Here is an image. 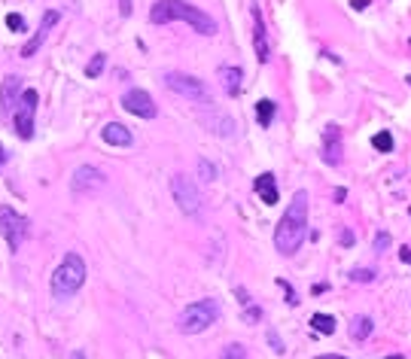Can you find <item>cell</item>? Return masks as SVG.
<instances>
[{"mask_svg":"<svg viewBox=\"0 0 411 359\" xmlns=\"http://www.w3.org/2000/svg\"><path fill=\"white\" fill-rule=\"evenodd\" d=\"M308 238V192L299 189L287 204L277 228H274V247L280 256H295Z\"/></svg>","mask_w":411,"mask_h":359,"instance_id":"1","label":"cell"},{"mask_svg":"<svg viewBox=\"0 0 411 359\" xmlns=\"http://www.w3.org/2000/svg\"><path fill=\"white\" fill-rule=\"evenodd\" d=\"M150 21L153 25H168V21H186V25H192L198 34H204V37H213L216 34V21L204 13V9L186 3V0H158V3H153L150 9Z\"/></svg>","mask_w":411,"mask_h":359,"instance_id":"2","label":"cell"},{"mask_svg":"<svg viewBox=\"0 0 411 359\" xmlns=\"http://www.w3.org/2000/svg\"><path fill=\"white\" fill-rule=\"evenodd\" d=\"M83 283H86V259L79 253H67L52 274V295L55 298H70L73 292H79Z\"/></svg>","mask_w":411,"mask_h":359,"instance_id":"3","label":"cell"},{"mask_svg":"<svg viewBox=\"0 0 411 359\" xmlns=\"http://www.w3.org/2000/svg\"><path fill=\"white\" fill-rule=\"evenodd\" d=\"M216 320H220V302L216 298H201V302H192L189 308L180 310L177 329L183 335H198L204 329H210Z\"/></svg>","mask_w":411,"mask_h":359,"instance_id":"4","label":"cell"},{"mask_svg":"<svg viewBox=\"0 0 411 359\" xmlns=\"http://www.w3.org/2000/svg\"><path fill=\"white\" fill-rule=\"evenodd\" d=\"M28 231H31V219L28 216H21L16 213L13 207H0V235L6 238V244L13 253L21 250V244H25V238H28Z\"/></svg>","mask_w":411,"mask_h":359,"instance_id":"5","label":"cell"},{"mask_svg":"<svg viewBox=\"0 0 411 359\" xmlns=\"http://www.w3.org/2000/svg\"><path fill=\"white\" fill-rule=\"evenodd\" d=\"M165 88H171V91H174V95H180V98L195 101V103H210V91H207V85H204L198 76L171 70V73H165Z\"/></svg>","mask_w":411,"mask_h":359,"instance_id":"6","label":"cell"},{"mask_svg":"<svg viewBox=\"0 0 411 359\" xmlns=\"http://www.w3.org/2000/svg\"><path fill=\"white\" fill-rule=\"evenodd\" d=\"M171 195H174L177 207L186 216H198L201 213V192L186 173H174V177H171Z\"/></svg>","mask_w":411,"mask_h":359,"instance_id":"7","label":"cell"},{"mask_svg":"<svg viewBox=\"0 0 411 359\" xmlns=\"http://www.w3.org/2000/svg\"><path fill=\"white\" fill-rule=\"evenodd\" d=\"M37 88H28V91H21V98H18V107L13 113V122H16V134L21 137V140H31L34 137V119H37Z\"/></svg>","mask_w":411,"mask_h":359,"instance_id":"8","label":"cell"},{"mask_svg":"<svg viewBox=\"0 0 411 359\" xmlns=\"http://www.w3.org/2000/svg\"><path fill=\"white\" fill-rule=\"evenodd\" d=\"M104 183H107V177H104L98 168L79 165V168L73 171V177H70V189H73L76 195H88V192H98Z\"/></svg>","mask_w":411,"mask_h":359,"instance_id":"9","label":"cell"},{"mask_svg":"<svg viewBox=\"0 0 411 359\" xmlns=\"http://www.w3.org/2000/svg\"><path fill=\"white\" fill-rule=\"evenodd\" d=\"M122 107L128 113H134V116H140V119H155V113H158V107L150 98V91H143V88H128V91H125V95H122Z\"/></svg>","mask_w":411,"mask_h":359,"instance_id":"10","label":"cell"},{"mask_svg":"<svg viewBox=\"0 0 411 359\" xmlns=\"http://www.w3.org/2000/svg\"><path fill=\"white\" fill-rule=\"evenodd\" d=\"M21 98V76H6V83L0 85V119L13 116Z\"/></svg>","mask_w":411,"mask_h":359,"instance_id":"11","label":"cell"},{"mask_svg":"<svg viewBox=\"0 0 411 359\" xmlns=\"http://www.w3.org/2000/svg\"><path fill=\"white\" fill-rule=\"evenodd\" d=\"M55 25H58V13H55V9H46L40 28H37V34H34V40H28L25 46H21V58H31L34 52H37L40 46L46 43V37H49V31H52Z\"/></svg>","mask_w":411,"mask_h":359,"instance_id":"12","label":"cell"},{"mask_svg":"<svg viewBox=\"0 0 411 359\" xmlns=\"http://www.w3.org/2000/svg\"><path fill=\"white\" fill-rule=\"evenodd\" d=\"M250 16H253V49H256L259 64H265L268 58H271V49H268V34H265V21H262L259 6L250 9Z\"/></svg>","mask_w":411,"mask_h":359,"instance_id":"13","label":"cell"},{"mask_svg":"<svg viewBox=\"0 0 411 359\" xmlns=\"http://www.w3.org/2000/svg\"><path fill=\"white\" fill-rule=\"evenodd\" d=\"M323 161L326 165H341V128L326 125L323 131Z\"/></svg>","mask_w":411,"mask_h":359,"instance_id":"14","label":"cell"},{"mask_svg":"<svg viewBox=\"0 0 411 359\" xmlns=\"http://www.w3.org/2000/svg\"><path fill=\"white\" fill-rule=\"evenodd\" d=\"M216 76H220V85L228 98H235L238 91H241V83H244V70L235 64H223L220 70H216Z\"/></svg>","mask_w":411,"mask_h":359,"instance_id":"15","label":"cell"},{"mask_svg":"<svg viewBox=\"0 0 411 359\" xmlns=\"http://www.w3.org/2000/svg\"><path fill=\"white\" fill-rule=\"evenodd\" d=\"M253 189L262 201H265L268 207H274L280 201V192H277V180H274V173H259L256 183H253Z\"/></svg>","mask_w":411,"mask_h":359,"instance_id":"16","label":"cell"},{"mask_svg":"<svg viewBox=\"0 0 411 359\" xmlns=\"http://www.w3.org/2000/svg\"><path fill=\"white\" fill-rule=\"evenodd\" d=\"M101 137H104V143H110V146H131V143H134V134L125 128V125H119V122L104 125Z\"/></svg>","mask_w":411,"mask_h":359,"instance_id":"17","label":"cell"},{"mask_svg":"<svg viewBox=\"0 0 411 359\" xmlns=\"http://www.w3.org/2000/svg\"><path fill=\"white\" fill-rule=\"evenodd\" d=\"M204 125L213 131V134H220V137H235L238 134V125L232 116H225V113H213V116H204Z\"/></svg>","mask_w":411,"mask_h":359,"instance_id":"18","label":"cell"},{"mask_svg":"<svg viewBox=\"0 0 411 359\" xmlns=\"http://www.w3.org/2000/svg\"><path fill=\"white\" fill-rule=\"evenodd\" d=\"M372 329H375V320H372V317H353L347 332H350L353 341H365V338L372 335Z\"/></svg>","mask_w":411,"mask_h":359,"instance_id":"19","label":"cell"},{"mask_svg":"<svg viewBox=\"0 0 411 359\" xmlns=\"http://www.w3.org/2000/svg\"><path fill=\"white\" fill-rule=\"evenodd\" d=\"M274 110H277V103H274V101H268V98H262V101L256 103V122L262 125V128H268V125H271V119H274Z\"/></svg>","mask_w":411,"mask_h":359,"instance_id":"20","label":"cell"},{"mask_svg":"<svg viewBox=\"0 0 411 359\" xmlns=\"http://www.w3.org/2000/svg\"><path fill=\"white\" fill-rule=\"evenodd\" d=\"M311 329L320 332V335H332V332H335V317H329V314H314V317H311Z\"/></svg>","mask_w":411,"mask_h":359,"instance_id":"21","label":"cell"},{"mask_svg":"<svg viewBox=\"0 0 411 359\" xmlns=\"http://www.w3.org/2000/svg\"><path fill=\"white\" fill-rule=\"evenodd\" d=\"M104 64H107V55H104V52H98V55H91V61L86 64V76H88V79H95V76H101V70H104Z\"/></svg>","mask_w":411,"mask_h":359,"instance_id":"22","label":"cell"},{"mask_svg":"<svg viewBox=\"0 0 411 359\" xmlns=\"http://www.w3.org/2000/svg\"><path fill=\"white\" fill-rule=\"evenodd\" d=\"M372 146L378 149V153H393V134L390 131H378L372 137Z\"/></svg>","mask_w":411,"mask_h":359,"instance_id":"23","label":"cell"},{"mask_svg":"<svg viewBox=\"0 0 411 359\" xmlns=\"http://www.w3.org/2000/svg\"><path fill=\"white\" fill-rule=\"evenodd\" d=\"M220 359H247V347L244 344H225L223 347V353H220Z\"/></svg>","mask_w":411,"mask_h":359,"instance_id":"24","label":"cell"},{"mask_svg":"<svg viewBox=\"0 0 411 359\" xmlns=\"http://www.w3.org/2000/svg\"><path fill=\"white\" fill-rule=\"evenodd\" d=\"M198 177H201L204 183H213V180H216V168L210 165L207 158H198Z\"/></svg>","mask_w":411,"mask_h":359,"instance_id":"25","label":"cell"},{"mask_svg":"<svg viewBox=\"0 0 411 359\" xmlns=\"http://www.w3.org/2000/svg\"><path fill=\"white\" fill-rule=\"evenodd\" d=\"M390 244H393V238L387 235V231H378V235H375V253H378V256H384V253L390 250Z\"/></svg>","mask_w":411,"mask_h":359,"instance_id":"26","label":"cell"},{"mask_svg":"<svg viewBox=\"0 0 411 359\" xmlns=\"http://www.w3.org/2000/svg\"><path fill=\"white\" fill-rule=\"evenodd\" d=\"M350 280L353 283H372L375 280V271L372 268H353L350 271Z\"/></svg>","mask_w":411,"mask_h":359,"instance_id":"27","label":"cell"},{"mask_svg":"<svg viewBox=\"0 0 411 359\" xmlns=\"http://www.w3.org/2000/svg\"><path fill=\"white\" fill-rule=\"evenodd\" d=\"M268 344H271V350L277 353V356H283L287 353V347H283V341H280V335L274 332V329H268Z\"/></svg>","mask_w":411,"mask_h":359,"instance_id":"28","label":"cell"},{"mask_svg":"<svg viewBox=\"0 0 411 359\" xmlns=\"http://www.w3.org/2000/svg\"><path fill=\"white\" fill-rule=\"evenodd\" d=\"M6 28L21 31V28H25V21H21V16H18V13H9V16H6Z\"/></svg>","mask_w":411,"mask_h":359,"instance_id":"29","label":"cell"},{"mask_svg":"<svg viewBox=\"0 0 411 359\" xmlns=\"http://www.w3.org/2000/svg\"><path fill=\"white\" fill-rule=\"evenodd\" d=\"M277 286L283 289V292H287V302H290L292 308H295V305H299V298H295V292H292V286H290L287 280H277Z\"/></svg>","mask_w":411,"mask_h":359,"instance_id":"30","label":"cell"},{"mask_svg":"<svg viewBox=\"0 0 411 359\" xmlns=\"http://www.w3.org/2000/svg\"><path fill=\"white\" fill-rule=\"evenodd\" d=\"M244 320H247V323H259V320H262V310H259V308H253V305H247Z\"/></svg>","mask_w":411,"mask_h":359,"instance_id":"31","label":"cell"},{"mask_svg":"<svg viewBox=\"0 0 411 359\" xmlns=\"http://www.w3.org/2000/svg\"><path fill=\"white\" fill-rule=\"evenodd\" d=\"M341 244H344V247L353 244V231H350V228H341Z\"/></svg>","mask_w":411,"mask_h":359,"instance_id":"32","label":"cell"},{"mask_svg":"<svg viewBox=\"0 0 411 359\" xmlns=\"http://www.w3.org/2000/svg\"><path fill=\"white\" fill-rule=\"evenodd\" d=\"M350 6L357 9V13H362V9H369V0H350Z\"/></svg>","mask_w":411,"mask_h":359,"instance_id":"33","label":"cell"},{"mask_svg":"<svg viewBox=\"0 0 411 359\" xmlns=\"http://www.w3.org/2000/svg\"><path fill=\"white\" fill-rule=\"evenodd\" d=\"M119 3H122V6H119V13H122L125 18H128V16H131V0H119Z\"/></svg>","mask_w":411,"mask_h":359,"instance_id":"34","label":"cell"},{"mask_svg":"<svg viewBox=\"0 0 411 359\" xmlns=\"http://www.w3.org/2000/svg\"><path fill=\"white\" fill-rule=\"evenodd\" d=\"M332 198H335V201L341 204V201H344V198H347V189H335V195H332Z\"/></svg>","mask_w":411,"mask_h":359,"instance_id":"35","label":"cell"},{"mask_svg":"<svg viewBox=\"0 0 411 359\" xmlns=\"http://www.w3.org/2000/svg\"><path fill=\"white\" fill-rule=\"evenodd\" d=\"M399 259H402V262H411V250H408V247H405V250H402V253H399Z\"/></svg>","mask_w":411,"mask_h":359,"instance_id":"36","label":"cell"},{"mask_svg":"<svg viewBox=\"0 0 411 359\" xmlns=\"http://www.w3.org/2000/svg\"><path fill=\"white\" fill-rule=\"evenodd\" d=\"M317 359H347V356H338V353H323V356H317Z\"/></svg>","mask_w":411,"mask_h":359,"instance_id":"37","label":"cell"},{"mask_svg":"<svg viewBox=\"0 0 411 359\" xmlns=\"http://www.w3.org/2000/svg\"><path fill=\"white\" fill-rule=\"evenodd\" d=\"M3 161H6V149L0 146V165H3Z\"/></svg>","mask_w":411,"mask_h":359,"instance_id":"38","label":"cell"},{"mask_svg":"<svg viewBox=\"0 0 411 359\" xmlns=\"http://www.w3.org/2000/svg\"><path fill=\"white\" fill-rule=\"evenodd\" d=\"M67 359H86L83 353H70V356H67Z\"/></svg>","mask_w":411,"mask_h":359,"instance_id":"39","label":"cell"},{"mask_svg":"<svg viewBox=\"0 0 411 359\" xmlns=\"http://www.w3.org/2000/svg\"><path fill=\"white\" fill-rule=\"evenodd\" d=\"M384 359H405V356H384Z\"/></svg>","mask_w":411,"mask_h":359,"instance_id":"40","label":"cell"},{"mask_svg":"<svg viewBox=\"0 0 411 359\" xmlns=\"http://www.w3.org/2000/svg\"><path fill=\"white\" fill-rule=\"evenodd\" d=\"M408 85H411V76H408Z\"/></svg>","mask_w":411,"mask_h":359,"instance_id":"41","label":"cell"}]
</instances>
